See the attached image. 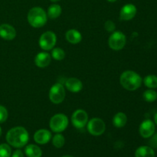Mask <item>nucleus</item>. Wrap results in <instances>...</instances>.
<instances>
[{
	"mask_svg": "<svg viewBox=\"0 0 157 157\" xmlns=\"http://www.w3.org/2000/svg\"><path fill=\"white\" fill-rule=\"evenodd\" d=\"M137 9L133 4L128 3L121 8L120 11V19L123 21H129L133 19L136 15Z\"/></svg>",
	"mask_w": 157,
	"mask_h": 157,
	"instance_id": "10",
	"label": "nucleus"
},
{
	"mask_svg": "<svg viewBox=\"0 0 157 157\" xmlns=\"http://www.w3.org/2000/svg\"><path fill=\"white\" fill-rule=\"evenodd\" d=\"M140 75L133 71H125L123 72L120 78V83L124 89L130 91L137 90L142 84Z\"/></svg>",
	"mask_w": 157,
	"mask_h": 157,
	"instance_id": "2",
	"label": "nucleus"
},
{
	"mask_svg": "<svg viewBox=\"0 0 157 157\" xmlns=\"http://www.w3.org/2000/svg\"><path fill=\"white\" fill-rule=\"evenodd\" d=\"M12 150L9 144H0V157H11Z\"/></svg>",
	"mask_w": 157,
	"mask_h": 157,
	"instance_id": "25",
	"label": "nucleus"
},
{
	"mask_svg": "<svg viewBox=\"0 0 157 157\" xmlns=\"http://www.w3.org/2000/svg\"><path fill=\"white\" fill-rule=\"evenodd\" d=\"M50 1L52 2H57L60 1V0H50Z\"/></svg>",
	"mask_w": 157,
	"mask_h": 157,
	"instance_id": "32",
	"label": "nucleus"
},
{
	"mask_svg": "<svg viewBox=\"0 0 157 157\" xmlns=\"http://www.w3.org/2000/svg\"><path fill=\"white\" fill-rule=\"evenodd\" d=\"M65 38L71 44H76L81 42L82 40V35L81 32L76 29H69L65 33Z\"/></svg>",
	"mask_w": 157,
	"mask_h": 157,
	"instance_id": "16",
	"label": "nucleus"
},
{
	"mask_svg": "<svg viewBox=\"0 0 157 157\" xmlns=\"http://www.w3.org/2000/svg\"><path fill=\"white\" fill-rule=\"evenodd\" d=\"M143 98H144V101L147 102H153L157 99V93L153 89H149L147 90L143 94Z\"/></svg>",
	"mask_w": 157,
	"mask_h": 157,
	"instance_id": "24",
	"label": "nucleus"
},
{
	"mask_svg": "<svg viewBox=\"0 0 157 157\" xmlns=\"http://www.w3.org/2000/svg\"><path fill=\"white\" fill-rule=\"evenodd\" d=\"M65 144V138L61 133H57L52 138V144L56 148H61Z\"/></svg>",
	"mask_w": 157,
	"mask_h": 157,
	"instance_id": "22",
	"label": "nucleus"
},
{
	"mask_svg": "<svg viewBox=\"0 0 157 157\" xmlns=\"http://www.w3.org/2000/svg\"><path fill=\"white\" fill-rule=\"evenodd\" d=\"M65 87L70 92L78 93L83 89V84L78 78H70L65 81Z\"/></svg>",
	"mask_w": 157,
	"mask_h": 157,
	"instance_id": "15",
	"label": "nucleus"
},
{
	"mask_svg": "<svg viewBox=\"0 0 157 157\" xmlns=\"http://www.w3.org/2000/svg\"><path fill=\"white\" fill-rule=\"evenodd\" d=\"M154 121H155V124L157 125V113H156V115L154 116Z\"/></svg>",
	"mask_w": 157,
	"mask_h": 157,
	"instance_id": "30",
	"label": "nucleus"
},
{
	"mask_svg": "<svg viewBox=\"0 0 157 157\" xmlns=\"http://www.w3.org/2000/svg\"><path fill=\"white\" fill-rule=\"evenodd\" d=\"M87 131L93 136H98L102 135L105 132L106 124L102 119L94 117L87 122Z\"/></svg>",
	"mask_w": 157,
	"mask_h": 157,
	"instance_id": "8",
	"label": "nucleus"
},
{
	"mask_svg": "<svg viewBox=\"0 0 157 157\" xmlns=\"http://www.w3.org/2000/svg\"><path fill=\"white\" fill-rule=\"evenodd\" d=\"M104 29L108 32H113L116 29V25L111 20H107L104 23Z\"/></svg>",
	"mask_w": 157,
	"mask_h": 157,
	"instance_id": "27",
	"label": "nucleus"
},
{
	"mask_svg": "<svg viewBox=\"0 0 157 157\" xmlns=\"http://www.w3.org/2000/svg\"><path fill=\"white\" fill-rule=\"evenodd\" d=\"M62 157H73V156H68V155H67V156H62Z\"/></svg>",
	"mask_w": 157,
	"mask_h": 157,
	"instance_id": "34",
	"label": "nucleus"
},
{
	"mask_svg": "<svg viewBox=\"0 0 157 157\" xmlns=\"http://www.w3.org/2000/svg\"><path fill=\"white\" fill-rule=\"evenodd\" d=\"M107 1L110 2H117V0H107Z\"/></svg>",
	"mask_w": 157,
	"mask_h": 157,
	"instance_id": "31",
	"label": "nucleus"
},
{
	"mask_svg": "<svg viewBox=\"0 0 157 157\" xmlns=\"http://www.w3.org/2000/svg\"><path fill=\"white\" fill-rule=\"evenodd\" d=\"M52 133L46 129H41V130H37L34 134V140L35 141V143L41 144V145L48 144L52 140Z\"/></svg>",
	"mask_w": 157,
	"mask_h": 157,
	"instance_id": "13",
	"label": "nucleus"
},
{
	"mask_svg": "<svg viewBox=\"0 0 157 157\" xmlns=\"http://www.w3.org/2000/svg\"><path fill=\"white\" fill-rule=\"evenodd\" d=\"M8 116H9V113L8 110L4 106L0 105V124L6 122V120L8 119Z\"/></svg>",
	"mask_w": 157,
	"mask_h": 157,
	"instance_id": "26",
	"label": "nucleus"
},
{
	"mask_svg": "<svg viewBox=\"0 0 157 157\" xmlns=\"http://www.w3.org/2000/svg\"><path fill=\"white\" fill-rule=\"evenodd\" d=\"M49 99L53 104H59L64 101L66 96L65 88L61 83H56L49 90Z\"/></svg>",
	"mask_w": 157,
	"mask_h": 157,
	"instance_id": "6",
	"label": "nucleus"
},
{
	"mask_svg": "<svg viewBox=\"0 0 157 157\" xmlns=\"http://www.w3.org/2000/svg\"><path fill=\"white\" fill-rule=\"evenodd\" d=\"M25 153L28 157H41L42 156V150L35 144H29L25 149Z\"/></svg>",
	"mask_w": 157,
	"mask_h": 157,
	"instance_id": "19",
	"label": "nucleus"
},
{
	"mask_svg": "<svg viewBox=\"0 0 157 157\" xmlns=\"http://www.w3.org/2000/svg\"><path fill=\"white\" fill-rule=\"evenodd\" d=\"M150 145L151 146L150 147L153 148H157V133L155 135H153L152 138L150 140Z\"/></svg>",
	"mask_w": 157,
	"mask_h": 157,
	"instance_id": "28",
	"label": "nucleus"
},
{
	"mask_svg": "<svg viewBox=\"0 0 157 157\" xmlns=\"http://www.w3.org/2000/svg\"><path fill=\"white\" fill-rule=\"evenodd\" d=\"M57 36L55 32L52 31H48L44 32L40 36L38 40V44L40 48L44 51H50L54 48L56 44Z\"/></svg>",
	"mask_w": 157,
	"mask_h": 157,
	"instance_id": "7",
	"label": "nucleus"
},
{
	"mask_svg": "<svg viewBox=\"0 0 157 157\" xmlns=\"http://www.w3.org/2000/svg\"><path fill=\"white\" fill-rule=\"evenodd\" d=\"M71 122L75 128H84L88 122V114L85 110L82 109H78L72 114Z\"/></svg>",
	"mask_w": 157,
	"mask_h": 157,
	"instance_id": "9",
	"label": "nucleus"
},
{
	"mask_svg": "<svg viewBox=\"0 0 157 157\" xmlns=\"http://www.w3.org/2000/svg\"><path fill=\"white\" fill-rule=\"evenodd\" d=\"M12 157H24L22 151L20 150H16L13 153H12Z\"/></svg>",
	"mask_w": 157,
	"mask_h": 157,
	"instance_id": "29",
	"label": "nucleus"
},
{
	"mask_svg": "<svg viewBox=\"0 0 157 157\" xmlns=\"http://www.w3.org/2000/svg\"><path fill=\"white\" fill-rule=\"evenodd\" d=\"M0 37L6 41L13 40L16 37V30L11 25H0Z\"/></svg>",
	"mask_w": 157,
	"mask_h": 157,
	"instance_id": "12",
	"label": "nucleus"
},
{
	"mask_svg": "<svg viewBox=\"0 0 157 157\" xmlns=\"http://www.w3.org/2000/svg\"><path fill=\"white\" fill-rule=\"evenodd\" d=\"M51 56L55 61H62L65 58V52L61 48H55L52 49Z\"/></svg>",
	"mask_w": 157,
	"mask_h": 157,
	"instance_id": "23",
	"label": "nucleus"
},
{
	"mask_svg": "<svg viewBox=\"0 0 157 157\" xmlns=\"http://www.w3.org/2000/svg\"><path fill=\"white\" fill-rule=\"evenodd\" d=\"M68 118L64 113H56L51 118L49 121V127L55 133H61L68 126Z\"/></svg>",
	"mask_w": 157,
	"mask_h": 157,
	"instance_id": "4",
	"label": "nucleus"
},
{
	"mask_svg": "<svg viewBox=\"0 0 157 157\" xmlns=\"http://www.w3.org/2000/svg\"><path fill=\"white\" fill-rule=\"evenodd\" d=\"M2 128H1V127H0V136H2Z\"/></svg>",
	"mask_w": 157,
	"mask_h": 157,
	"instance_id": "33",
	"label": "nucleus"
},
{
	"mask_svg": "<svg viewBox=\"0 0 157 157\" xmlns=\"http://www.w3.org/2000/svg\"><path fill=\"white\" fill-rule=\"evenodd\" d=\"M135 157H155V152L152 147L143 146L136 150Z\"/></svg>",
	"mask_w": 157,
	"mask_h": 157,
	"instance_id": "18",
	"label": "nucleus"
},
{
	"mask_svg": "<svg viewBox=\"0 0 157 157\" xmlns=\"http://www.w3.org/2000/svg\"><path fill=\"white\" fill-rule=\"evenodd\" d=\"M27 20L32 27L41 28L47 22V12L41 7H33L28 12Z\"/></svg>",
	"mask_w": 157,
	"mask_h": 157,
	"instance_id": "3",
	"label": "nucleus"
},
{
	"mask_svg": "<svg viewBox=\"0 0 157 157\" xmlns=\"http://www.w3.org/2000/svg\"><path fill=\"white\" fill-rule=\"evenodd\" d=\"M140 134L144 138H150L154 134L155 124L150 120H146L141 123L139 128Z\"/></svg>",
	"mask_w": 157,
	"mask_h": 157,
	"instance_id": "11",
	"label": "nucleus"
},
{
	"mask_svg": "<svg viewBox=\"0 0 157 157\" xmlns=\"http://www.w3.org/2000/svg\"><path fill=\"white\" fill-rule=\"evenodd\" d=\"M127 43L126 35L120 31L112 32L108 38V45L112 50L120 51L124 48Z\"/></svg>",
	"mask_w": 157,
	"mask_h": 157,
	"instance_id": "5",
	"label": "nucleus"
},
{
	"mask_svg": "<svg viewBox=\"0 0 157 157\" xmlns=\"http://www.w3.org/2000/svg\"><path fill=\"white\" fill-rule=\"evenodd\" d=\"M61 7L58 4H52L48 9L47 15L52 19H55L58 18L61 14Z\"/></svg>",
	"mask_w": 157,
	"mask_h": 157,
	"instance_id": "20",
	"label": "nucleus"
},
{
	"mask_svg": "<svg viewBox=\"0 0 157 157\" xmlns=\"http://www.w3.org/2000/svg\"><path fill=\"white\" fill-rule=\"evenodd\" d=\"M52 56L46 52H41L37 54L35 58V64L40 68L48 67L52 61Z\"/></svg>",
	"mask_w": 157,
	"mask_h": 157,
	"instance_id": "14",
	"label": "nucleus"
},
{
	"mask_svg": "<svg viewBox=\"0 0 157 157\" xmlns=\"http://www.w3.org/2000/svg\"><path fill=\"white\" fill-rule=\"evenodd\" d=\"M144 83L146 87L150 89L156 88L157 87V76L153 75H147L144 79Z\"/></svg>",
	"mask_w": 157,
	"mask_h": 157,
	"instance_id": "21",
	"label": "nucleus"
},
{
	"mask_svg": "<svg viewBox=\"0 0 157 157\" xmlns=\"http://www.w3.org/2000/svg\"><path fill=\"white\" fill-rule=\"evenodd\" d=\"M6 138L9 145L15 148H21L29 142V134L25 127H15L7 132Z\"/></svg>",
	"mask_w": 157,
	"mask_h": 157,
	"instance_id": "1",
	"label": "nucleus"
},
{
	"mask_svg": "<svg viewBox=\"0 0 157 157\" xmlns=\"http://www.w3.org/2000/svg\"><path fill=\"white\" fill-rule=\"evenodd\" d=\"M127 117L123 112L116 113L113 117V125L117 128H122L127 124Z\"/></svg>",
	"mask_w": 157,
	"mask_h": 157,
	"instance_id": "17",
	"label": "nucleus"
}]
</instances>
